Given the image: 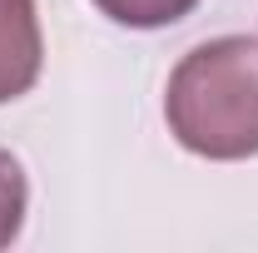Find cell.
I'll return each mask as SVG.
<instances>
[{"label": "cell", "mask_w": 258, "mask_h": 253, "mask_svg": "<svg viewBox=\"0 0 258 253\" xmlns=\"http://www.w3.org/2000/svg\"><path fill=\"white\" fill-rule=\"evenodd\" d=\"M99 15H109L114 25H129V30H159V25H174L184 20L199 0H95Z\"/></svg>", "instance_id": "obj_3"}, {"label": "cell", "mask_w": 258, "mask_h": 253, "mask_svg": "<svg viewBox=\"0 0 258 253\" xmlns=\"http://www.w3.org/2000/svg\"><path fill=\"white\" fill-rule=\"evenodd\" d=\"M169 134L199 159L258 154V40L219 35L189 50L164 95Z\"/></svg>", "instance_id": "obj_1"}, {"label": "cell", "mask_w": 258, "mask_h": 253, "mask_svg": "<svg viewBox=\"0 0 258 253\" xmlns=\"http://www.w3.org/2000/svg\"><path fill=\"white\" fill-rule=\"evenodd\" d=\"M45 40H40V15L35 0H0V104L30 95L40 80Z\"/></svg>", "instance_id": "obj_2"}, {"label": "cell", "mask_w": 258, "mask_h": 253, "mask_svg": "<svg viewBox=\"0 0 258 253\" xmlns=\"http://www.w3.org/2000/svg\"><path fill=\"white\" fill-rule=\"evenodd\" d=\"M25 204H30V189H25V169L10 149H0V248L15 243L20 223H25Z\"/></svg>", "instance_id": "obj_4"}]
</instances>
